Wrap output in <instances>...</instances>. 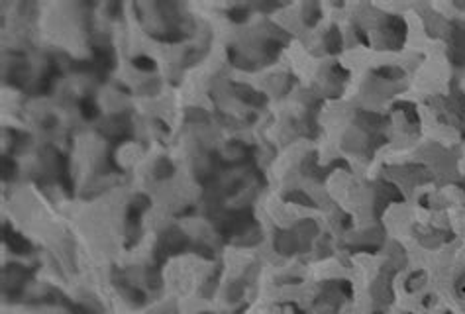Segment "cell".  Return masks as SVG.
Wrapping results in <instances>:
<instances>
[{"mask_svg":"<svg viewBox=\"0 0 465 314\" xmlns=\"http://www.w3.org/2000/svg\"><path fill=\"white\" fill-rule=\"evenodd\" d=\"M133 65L137 67V69H142V71H151L155 67L153 65V59H150V57H135Z\"/></svg>","mask_w":465,"mask_h":314,"instance_id":"obj_5","label":"cell"},{"mask_svg":"<svg viewBox=\"0 0 465 314\" xmlns=\"http://www.w3.org/2000/svg\"><path fill=\"white\" fill-rule=\"evenodd\" d=\"M148 281H150V287H153V289H157L161 285V277H159V273H157L155 267L148 269Z\"/></svg>","mask_w":465,"mask_h":314,"instance_id":"obj_6","label":"cell"},{"mask_svg":"<svg viewBox=\"0 0 465 314\" xmlns=\"http://www.w3.org/2000/svg\"><path fill=\"white\" fill-rule=\"evenodd\" d=\"M6 244H8V248L12 249L14 253H30V249H32V246L20 234H14V232L6 234Z\"/></svg>","mask_w":465,"mask_h":314,"instance_id":"obj_2","label":"cell"},{"mask_svg":"<svg viewBox=\"0 0 465 314\" xmlns=\"http://www.w3.org/2000/svg\"><path fill=\"white\" fill-rule=\"evenodd\" d=\"M153 173H155V177H157V179H165V177H171V175H173V165H171V161H167L165 157H163V159H159V161L155 163V169H153Z\"/></svg>","mask_w":465,"mask_h":314,"instance_id":"obj_3","label":"cell"},{"mask_svg":"<svg viewBox=\"0 0 465 314\" xmlns=\"http://www.w3.org/2000/svg\"><path fill=\"white\" fill-rule=\"evenodd\" d=\"M71 312L73 314H92L90 310H86L84 306H77V304H75V306H71Z\"/></svg>","mask_w":465,"mask_h":314,"instance_id":"obj_9","label":"cell"},{"mask_svg":"<svg viewBox=\"0 0 465 314\" xmlns=\"http://www.w3.org/2000/svg\"><path fill=\"white\" fill-rule=\"evenodd\" d=\"M287 200H299V202L306 204V206H312V200L308 199V197H304L302 193H291V195H287Z\"/></svg>","mask_w":465,"mask_h":314,"instance_id":"obj_8","label":"cell"},{"mask_svg":"<svg viewBox=\"0 0 465 314\" xmlns=\"http://www.w3.org/2000/svg\"><path fill=\"white\" fill-rule=\"evenodd\" d=\"M202 314H206V312H202Z\"/></svg>","mask_w":465,"mask_h":314,"instance_id":"obj_10","label":"cell"},{"mask_svg":"<svg viewBox=\"0 0 465 314\" xmlns=\"http://www.w3.org/2000/svg\"><path fill=\"white\" fill-rule=\"evenodd\" d=\"M187 248V236L177 228H171L161 236L159 248H157V255L161 257V253L167 257V253H179Z\"/></svg>","mask_w":465,"mask_h":314,"instance_id":"obj_1","label":"cell"},{"mask_svg":"<svg viewBox=\"0 0 465 314\" xmlns=\"http://www.w3.org/2000/svg\"><path fill=\"white\" fill-rule=\"evenodd\" d=\"M97 114H99V112H97V106H95L92 102L84 100L83 102V116L84 118H88V120H90V118H95Z\"/></svg>","mask_w":465,"mask_h":314,"instance_id":"obj_7","label":"cell"},{"mask_svg":"<svg viewBox=\"0 0 465 314\" xmlns=\"http://www.w3.org/2000/svg\"><path fill=\"white\" fill-rule=\"evenodd\" d=\"M275 246H277V249H279L281 253H293V249H295V240H293L291 234H283V236L277 238Z\"/></svg>","mask_w":465,"mask_h":314,"instance_id":"obj_4","label":"cell"}]
</instances>
